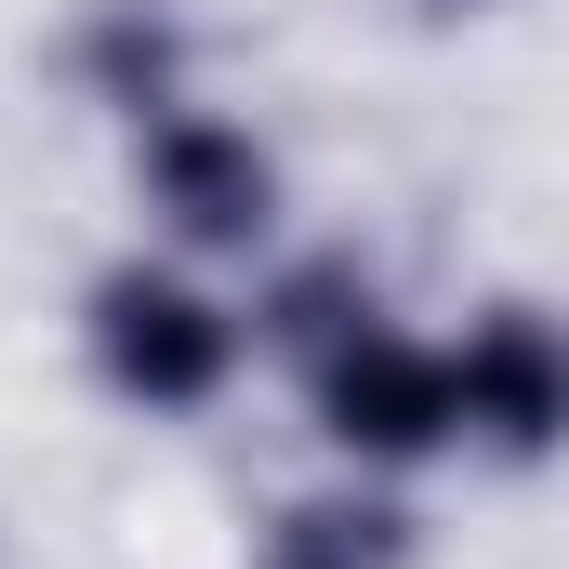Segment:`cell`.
I'll use <instances>...</instances> for the list:
<instances>
[{
  "label": "cell",
  "instance_id": "cell-1",
  "mask_svg": "<svg viewBox=\"0 0 569 569\" xmlns=\"http://www.w3.org/2000/svg\"><path fill=\"white\" fill-rule=\"evenodd\" d=\"M93 371L133 411H212L239 371V318L172 266H107L93 279Z\"/></svg>",
  "mask_w": 569,
  "mask_h": 569
},
{
  "label": "cell",
  "instance_id": "cell-2",
  "mask_svg": "<svg viewBox=\"0 0 569 569\" xmlns=\"http://www.w3.org/2000/svg\"><path fill=\"white\" fill-rule=\"evenodd\" d=\"M318 425H331V450H358V463H425L437 437H463V398H450V358L437 345H411V331H345L318 371Z\"/></svg>",
  "mask_w": 569,
  "mask_h": 569
},
{
  "label": "cell",
  "instance_id": "cell-3",
  "mask_svg": "<svg viewBox=\"0 0 569 569\" xmlns=\"http://www.w3.org/2000/svg\"><path fill=\"white\" fill-rule=\"evenodd\" d=\"M146 212L172 239H199V252H252L279 226V159L239 133V120L172 107V120H146Z\"/></svg>",
  "mask_w": 569,
  "mask_h": 569
},
{
  "label": "cell",
  "instance_id": "cell-4",
  "mask_svg": "<svg viewBox=\"0 0 569 569\" xmlns=\"http://www.w3.org/2000/svg\"><path fill=\"white\" fill-rule=\"evenodd\" d=\"M450 398H463V437L503 450V463H543L569 437V331L530 318V305H490L450 358Z\"/></svg>",
  "mask_w": 569,
  "mask_h": 569
},
{
  "label": "cell",
  "instance_id": "cell-5",
  "mask_svg": "<svg viewBox=\"0 0 569 569\" xmlns=\"http://www.w3.org/2000/svg\"><path fill=\"white\" fill-rule=\"evenodd\" d=\"M80 80H93L107 107H133V120H172V80H186V27H172V13H146V0H107V13L80 27Z\"/></svg>",
  "mask_w": 569,
  "mask_h": 569
},
{
  "label": "cell",
  "instance_id": "cell-6",
  "mask_svg": "<svg viewBox=\"0 0 569 569\" xmlns=\"http://www.w3.org/2000/svg\"><path fill=\"white\" fill-rule=\"evenodd\" d=\"M266 569H411V517L398 503H291Z\"/></svg>",
  "mask_w": 569,
  "mask_h": 569
},
{
  "label": "cell",
  "instance_id": "cell-7",
  "mask_svg": "<svg viewBox=\"0 0 569 569\" xmlns=\"http://www.w3.org/2000/svg\"><path fill=\"white\" fill-rule=\"evenodd\" d=\"M345 331H371V279H358V252H318V266H291V279L266 291V345H291L305 371H318Z\"/></svg>",
  "mask_w": 569,
  "mask_h": 569
}]
</instances>
